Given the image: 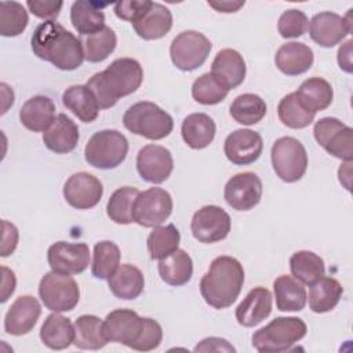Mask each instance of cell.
Masks as SVG:
<instances>
[{"instance_id":"obj_3","label":"cell","mask_w":353,"mask_h":353,"mask_svg":"<svg viewBox=\"0 0 353 353\" xmlns=\"http://www.w3.org/2000/svg\"><path fill=\"white\" fill-rule=\"evenodd\" d=\"M244 284L243 265L233 256H216L200 280V292L207 305L226 309L239 298Z\"/></svg>"},{"instance_id":"obj_38","label":"cell","mask_w":353,"mask_h":353,"mask_svg":"<svg viewBox=\"0 0 353 353\" xmlns=\"http://www.w3.org/2000/svg\"><path fill=\"white\" fill-rule=\"evenodd\" d=\"M268 112L265 101L256 94H241L236 97L230 105V116L234 121L243 125L259 123Z\"/></svg>"},{"instance_id":"obj_36","label":"cell","mask_w":353,"mask_h":353,"mask_svg":"<svg viewBox=\"0 0 353 353\" xmlns=\"http://www.w3.org/2000/svg\"><path fill=\"white\" fill-rule=\"evenodd\" d=\"M73 345L81 350L102 349L108 341L103 335L102 320L94 314H83L74 321Z\"/></svg>"},{"instance_id":"obj_15","label":"cell","mask_w":353,"mask_h":353,"mask_svg":"<svg viewBox=\"0 0 353 353\" xmlns=\"http://www.w3.org/2000/svg\"><path fill=\"white\" fill-rule=\"evenodd\" d=\"M262 181L251 172H239L233 175L225 185L223 199L229 207L237 211L252 210L262 199Z\"/></svg>"},{"instance_id":"obj_24","label":"cell","mask_w":353,"mask_h":353,"mask_svg":"<svg viewBox=\"0 0 353 353\" xmlns=\"http://www.w3.org/2000/svg\"><path fill=\"white\" fill-rule=\"evenodd\" d=\"M314 62L313 50L305 43L291 41L283 44L274 55L277 69L287 76H298L307 72Z\"/></svg>"},{"instance_id":"obj_46","label":"cell","mask_w":353,"mask_h":353,"mask_svg":"<svg viewBox=\"0 0 353 353\" xmlns=\"http://www.w3.org/2000/svg\"><path fill=\"white\" fill-rule=\"evenodd\" d=\"M309 19L306 14L301 10H287L284 11L277 22V30L283 39H296L307 32Z\"/></svg>"},{"instance_id":"obj_30","label":"cell","mask_w":353,"mask_h":353,"mask_svg":"<svg viewBox=\"0 0 353 353\" xmlns=\"http://www.w3.org/2000/svg\"><path fill=\"white\" fill-rule=\"evenodd\" d=\"M276 307L280 312H299L305 307L307 295L303 284L294 276L281 274L273 281Z\"/></svg>"},{"instance_id":"obj_29","label":"cell","mask_w":353,"mask_h":353,"mask_svg":"<svg viewBox=\"0 0 353 353\" xmlns=\"http://www.w3.org/2000/svg\"><path fill=\"white\" fill-rule=\"evenodd\" d=\"M132 28L143 40L161 39L172 28V14L165 6L153 1L150 10L139 21L134 22Z\"/></svg>"},{"instance_id":"obj_13","label":"cell","mask_w":353,"mask_h":353,"mask_svg":"<svg viewBox=\"0 0 353 353\" xmlns=\"http://www.w3.org/2000/svg\"><path fill=\"white\" fill-rule=\"evenodd\" d=\"M232 228L229 214L218 205H204L193 214L190 230L193 237L204 244L221 241L228 237Z\"/></svg>"},{"instance_id":"obj_8","label":"cell","mask_w":353,"mask_h":353,"mask_svg":"<svg viewBox=\"0 0 353 353\" xmlns=\"http://www.w3.org/2000/svg\"><path fill=\"white\" fill-rule=\"evenodd\" d=\"M39 296L51 312H70L79 303L80 288L70 274L51 270L39 283Z\"/></svg>"},{"instance_id":"obj_48","label":"cell","mask_w":353,"mask_h":353,"mask_svg":"<svg viewBox=\"0 0 353 353\" xmlns=\"http://www.w3.org/2000/svg\"><path fill=\"white\" fill-rule=\"evenodd\" d=\"M161 341H163L161 325L156 320H153L150 317H145V327H143L142 335L138 341L135 350H138V352L154 350L156 347H159Z\"/></svg>"},{"instance_id":"obj_55","label":"cell","mask_w":353,"mask_h":353,"mask_svg":"<svg viewBox=\"0 0 353 353\" xmlns=\"http://www.w3.org/2000/svg\"><path fill=\"white\" fill-rule=\"evenodd\" d=\"M0 87H1V97H3L1 114H4L7 112V109L10 106H12V103H14V92H12V88H10L6 83H1Z\"/></svg>"},{"instance_id":"obj_52","label":"cell","mask_w":353,"mask_h":353,"mask_svg":"<svg viewBox=\"0 0 353 353\" xmlns=\"http://www.w3.org/2000/svg\"><path fill=\"white\" fill-rule=\"evenodd\" d=\"M1 272H3V280H1V303L7 302V299L12 295V292L15 291V285H17V279H15V273L8 269L7 266H1Z\"/></svg>"},{"instance_id":"obj_33","label":"cell","mask_w":353,"mask_h":353,"mask_svg":"<svg viewBox=\"0 0 353 353\" xmlns=\"http://www.w3.org/2000/svg\"><path fill=\"white\" fill-rule=\"evenodd\" d=\"M160 279L172 287H181L190 281L193 274V261L185 250H175L168 256L159 261Z\"/></svg>"},{"instance_id":"obj_27","label":"cell","mask_w":353,"mask_h":353,"mask_svg":"<svg viewBox=\"0 0 353 353\" xmlns=\"http://www.w3.org/2000/svg\"><path fill=\"white\" fill-rule=\"evenodd\" d=\"M216 132L215 121L205 113L188 114L181 127L185 143L192 149H204L212 143Z\"/></svg>"},{"instance_id":"obj_39","label":"cell","mask_w":353,"mask_h":353,"mask_svg":"<svg viewBox=\"0 0 353 353\" xmlns=\"http://www.w3.org/2000/svg\"><path fill=\"white\" fill-rule=\"evenodd\" d=\"M120 266V248L114 241L102 240L95 244L92 252L91 273L95 279L108 280Z\"/></svg>"},{"instance_id":"obj_11","label":"cell","mask_w":353,"mask_h":353,"mask_svg":"<svg viewBox=\"0 0 353 353\" xmlns=\"http://www.w3.org/2000/svg\"><path fill=\"white\" fill-rule=\"evenodd\" d=\"M172 197L161 188H149L139 192L132 205V221L143 228L161 225L172 212Z\"/></svg>"},{"instance_id":"obj_25","label":"cell","mask_w":353,"mask_h":353,"mask_svg":"<svg viewBox=\"0 0 353 353\" xmlns=\"http://www.w3.org/2000/svg\"><path fill=\"white\" fill-rule=\"evenodd\" d=\"M55 119V103L50 97L34 95L19 110V120L25 128L33 132L46 131Z\"/></svg>"},{"instance_id":"obj_17","label":"cell","mask_w":353,"mask_h":353,"mask_svg":"<svg viewBox=\"0 0 353 353\" xmlns=\"http://www.w3.org/2000/svg\"><path fill=\"white\" fill-rule=\"evenodd\" d=\"M174 170L171 152L161 146L149 143L139 149L137 154V171L139 176L149 183L165 182Z\"/></svg>"},{"instance_id":"obj_20","label":"cell","mask_w":353,"mask_h":353,"mask_svg":"<svg viewBox=\"0 0 353 353\" xmlns=\"http://www.w3.org/2000/svg\"><path fill=\"white\" fill-rule=\"evenodd\" d=\"M41 314L39 301L32 295L17 298L4 317V330L10 335L21 336L33 330Z\"/></svg>"},{"instance_id":"obj_51","label":"cell","mask_w":353,"mask_h":353,"mask_svg":"<svg viewBox=\"0 0 353 353\" xmlns=\"http://www.w3.org/2000/svg\"><path fill=\"white\" fill-rule=\"evenodd\" d=\"M194 352H233L234 353L236 349L223 338L210 336L200 341L196 345Z\"/></svg>"},{"instance_id":"obj_4","label":"cell","mask_w":353,"mask_h":353,"mask_svg":"<svg viewBox=\"0 0 353 353\" xmlns=\"http://www.w3.org/2000/svg\"><path fill=\"white\" fill-rule=\"evenodd\" d=\"M123 124L130 132L152 141L163 139L174 130L172 117L149 101L131 105L123 116Z\"/></svg>"},{"instance_id":"obj_28","label":"cell","mask_w":353,"mask_h":353,"mask_svg":"<svg viewBox=\"0 0 353 353\" xmlns=\"http://www.w3.org/2000/svg\"><path fill=\"white\" fill-rule=\"evenodd\" d=\"M108 285L116 298L131 301L142 294L145 279L137 266L131 263H123L108 279Z\"/></svg>"},{"instance_id":"obj_40","label":"cell","mask_w":353,"mask_h":353,"mask_svg":"<svg viewBox=\"0 0 353 353\" xmlns=\"http://www.w3.org/2000/svg\"><path fill=\"white\" fill-rule=\"evenodd\" d=\"M277 116L288 128L301 130L310 125L316 114L302 105L295 92H291L280 99L277 105Z\"/></svg>"},{"instance_id":"obj_19","label":"cell","mask_w":353,"mask_h":353,"mask_svg":"<svg viewBox=\"0 0 353 353\" xmlns=\"http://www.w3.org/2000/svg\"><path fill=\"white\" fill-rule=\"evenodd\" d=\"M263 150V141L259 132L240 128L229 134L223 143L226 159L236 165H248L259 159Z\"/></svg>"},{"instance_id":"obj_43","label":"cell","mask_w":353,"mask_h":353,"mask_svg":"<svg viewBox=\"0 0 353 353\" xmlns=\"http://www.w3.org/2000/svg\"><path fill=\"white\" fill-rule=\"evenodd\" d=\"M139 190L131 186L116 189L106 204V214L114 223L128 225L132 221V205Z\"/></svg>"},{"instance_id":"obj_41","label":"cell","mask_w":353,"mask_h":353,"mask_svg":"<svg viewBox=\"0 0 353 353\" xmlns=\"http://www.w3.org/2000/svg\"><path fill=\"white\" fill-rule=\"evenodd\" d=\"M181 241V233L174 223L165 226H156L149 233L146 245L152 259H163L178 250Z\"/></svg>"},{"instance_id":"obj_32","label":"cell","mask_w":353,"mask_h":353,"mask_svg":"<svg viewBox=\"0 0 353 353\" xmlns=\"http://www.w3.org/2000/svg\"><path fill=\"white\" fill-rule=\"evenodd\" d=\"M62 103L83 123H92L99 114L98 102L85 84L68 87L62 94Z\"/></svg>"},{"instance_id":"obj_35","label":"cell","mask_w":353,"mask_h":353,"mask_svg":"<svg viewBox=\"0 0 353 353\" xmlns=\"http://www.w3.org/2000/svg\"><path fill=\"white\" fill-rule=\"evenodd\" d=\"M343 288L334 277L323 276L310 285L309 307L314 313L331 312L341 301Z\"/></svg>"},{"instance_id":"obj_18","label":"cell","mask_w":353,"mask_h":353,"mask_svg":"<svg viewBox=\"0 0 353 353\" xmlns=\"http://www.w3.org/2000/svg\"><path fill=\"white\" fill-rule=\"evenodd\" d=\"M102 194V182L95 175L84 171L70 175L63 185V197L76 210L95 207L101 201Z\"/></svg>"},{"instance_id":"obj_21","label":"cell","mask_w":353,"mask_h":353,"mask_svg":"<svg viewBox=\"0 0 353 353\" xmlns=\"http://www.w3.org/2000/svg\"><path fill=\"white\" fill-rule=\"evenodd\" d=\"M245 73V61L243 55L233 48L218 51L211 63V74L228 91L239 87L244 81Z\"/></svg>"},{"instance_id":"obj_44","label":"cell","mask_w":353,"mask_h":353,"mask_svg":"<svg viewBox=\"0 0 353 353\" xmlns=\"http://www.w3.org/2000/svg\"><path fill=\"white\" fill-rule=\"evenodd\" d=\"M29 23L25 7L18 1L0 3V34L4 37L19 36Z\"/></svg>"},{"instance_id":"obj_9","label":"cell","mask_w":353,"mask_h":353,"mask_svg":"<svg viewBox=\"0 0 353 353\" xmlns=\"http://www.w3.org/2000/svg\"><path fill=\"white\" fill-rule=\"evenodd\" d=\"M211 48V41L203 33L183 30L174 37L170 46V57L179 70L192 72L207 61Z\"/></svg>"},{"instance_id":"obj_50","label":"cell","mask_w":353,"mask_h":353,"mask_svg":"<svg viewBox=\"0 0 353 353\" xmlns=\"http://www.w3.org/2000/svg\"><path fill=\"white\" fill-rule=\"evenodd\" d=\"M1 228H3V236H1V256H8L11 255L18 244L19 233L15 225L10 223L8 221H1Z\"/></svg>"},{"instance_id":"obj_34","label":"cell","mask_w":353,"mask_h":353,"mask_svg":"<svg viewBox=\"0 0 353 353\" xmlns=\"http://www.w3.org/2000/svg\"><path fill=\"white\" fill-rule=\"evenodd\" d=\"M295 94L302 105L314 114L327 109L334 99V90L331 84L325 79L317 76L302 81Z\"/></svg>"},{"instance_id":"obj_6","label":"cell","mask_w":353,"mask_h":353,"mask_svg":"<svg viewBox=\"0 0 353 353\" xmlns=\"http://www.w3.org/2000/svg\"><path fill=\"white\" fill-rule=\"evenodd\" d=\"M128 153V141L117 130L95 132L84 148L85 161L99 170H112L120 165Z\"/></svg>"},{"instance_id":"obj_16","label":"cell","mask_w":353,"mask_h":353,"mask_svg":"<svg viewBox=\"0 0 353 353\" xmlns=\"http://www.w3.org/2000/svg\"><path fill=\"white\" fill-rule=\"evenodd\" d=\"M51 270L62 274L83 273L90 265V248L85 243L57 241L47 251Z\"/></svg>"},{"instance_id":"obj_1","label":"cell","mask_w":353,"mask_h":353,"mask_svg":"<svg viewBox=\"0 0 353 353\" xmlns=\"http://www.w3.org/2000/svg\"><path fill=\"white\" fill-rule=\"evenodd\" d=\"M33 54L59 70H74L84 61L81 40L55 21L40 23L30 39Z\"/></svg>"},{"instance_id":"obj_26","label":"cell","mask_w":353,"mask_h":353,"mask_svg":"<svg viewBox=\"0 0 353 353\" xmlns=\"http://www.w3.org/2000/svg\"><path fill=\"white\" fill-rule=\"evenodd\" d=\"M108 4L88 1V0H77L70 7V22L77 33L83 36H92L101 32L105 25V14L102 12V7Z\"/></svg>"},{"instance_id":"obj_42","label":"cell","mask_w":353,"mask_h":353,"mask_svg":"<svg viewBox=\"0 0 353 353\" xmlns=\"http://www.w3.org/2000/svg\"><path fill=\"white\" fill-rule=\"evenodd\" d=\"M83 51H84V59L92 63H98L105 61L116 48L117 37L112 28L105 26L101 32L92 34L80 37Z\"/></svg>"},{"instance_id":"obj_10","label":"cell","mask_w":353,"mask_h":353,"mask_svg":"<svg viewBox=\"0 0 353 353\" xmlns=\"http://www.w3.org/2000/svg\"><path fill=\"white\" fill-rule=\"evenodd\" d=\"M313 135L317 143L331 156L343 161L353 159V130L336 117H323L316 121Z\"/></svg>"},{"instance_id":"obj_14","label":"cell","mask_w":353,"mask_h":353,"mask_svg":"<svg viewBox=\"0 0 353 353\" xmlns=\"http://www.w3.org/2000/svg\"><path fill=\"white\" fill-rule=\"evenodd\" d=\"M352 10L345 17L331 11L316 14L309 22L310 39L324 48L339 44L352 32Z\"/></svg>"},{"instance_id":"obj_7","label":"cell","mask_w":353,"mask_h":353,"mask_svg":"<svg viewBox=\"0 0 353 353\" xmlns=\"http://www.w3.org/2000/svg\"><path fill=\"white\" fill-rule=\"evenodd\" d=\"M270 159L276 175L287 183L299 181L307 168L306 149L294 137L276 139L270 150Z\"/></svg>"},{"instance_id":"obj_47","label":"cell","mask_w":353,"mask_h":353,"mask_svg":"<svg viewBox=\"0 0 353 353\" xmlns=\"http://www.w3.org/2000/svg\"><path fill=\"white\" fill-rule=\"evenodd\" d=\"M152 3L149 0H121L114 3L113 11L117 18L134 23L150 10Z\"/></svg>"},{"instance_id":"obj_37","label":"cell","mask_w":353,"mask_h":353,"mask_svg":"<svg viewBox=\"0 0 353 353\" xmlns=\"http://www.w3.org/2000/svg\"><path fill=\"white\" fill-rule=\"evenodd\" d=\"M290 269L291 274L299 280L302 284L312 285L319 279H321L325 273L324 261L320 255L313 251L302 250L296 251L290 258Z\"/></svg>"},{"instance_id":"obj_22","label":"cell","mask_w":353,"mask_h":353,"mask_svg":"<svg viewBox=\"0 0 353 353\" xmlns=\"http://www.w3.org/2000/svg\"><path fill=\"white\" fill-rule=\"evenodd\" d=\"M273 298L268 288L255 287L236 307V320L243 327H255L272 313Z\"/></svg>"},{"instance_id":"obj_54","label":"cell","mask_w":353,"mask_h":353,"mask_svg":"<svg viewBox=\"0 0 353 353\" xmlns=\"http://www.w3.org/2000/svg\"><path fill=\"white\" fill-rule=\"evenodd\" d=\"M208 6L216 10L218 12H236L244 6V0L241 1H234V0H221V1H208Z\"/></svg>"},{"instance_id":"obj_12","label":"cell","mask_w":353,"mask_h":353,"mask_svg":"<svg viewBox=\"0 0 353 353\" xmlns=\"http://www.w3.org/2000/svg\"><path fill=\"white\" fill-rule=\"evenodd\" d=\"M145 327V317H141L131 309H116L102 321L103 335L108 342L125 345L130 349L137 347Z\"/></svg>"},{"instance_id":"obj_31","label":"cell","mask_w":353,"mask_h":353,"mask_svg":"<svg viewBox=\"0 0 353 353\" xmlns=\"http://www.w3.org/2000/svg\"><path fill=\"white\" fill-rule=\"evenodd\" d=\"M40 339L52 350H63L74 341V325L70 319L58 312L51 313L46 317L40 328Z\"/></svg>"},{"instance_id":"obj_53","label":"cell","mask_w":353,"mask_h":353,"mask_svg":"<svg viewBox=\"0 0 353 353\" xmlns=\"http://www.w3.org/2000/svg\"><path fill=\"white\" fill-rule=\"evenodd\" d=\"M338 65L346 73H352V40H346L338 50Z\"/></svg>"},{"instance_id":"obj_2","label":"cell","mask_w":353,"mask_h":353,"mask_svg":"<svg viewBox=\"0 0 353 353\" xmlns=\"http://www.w3.org/2000/svg\"><path fill=\"white\" fill-rule=\"evenodd\" d=\"M143 80L141 63L134 58H117L105 70L92 74L85 85L94 94L99 109H109L123 97L135 92Z\"/></svg>"},{"instance_id":"obj_49","label":"cell","mask_w":353,"mask_h":353,"mask_svg":"<svg viewBox=\"0 0 353 353\" xmlns=\"http://www.w3.org/2000/svg\"><path fill=\"white\" fill-rule=\"evenodd\" d=\"M26 6L34 17L46 19V21H54L59 15V11H61L63 3L62 1H47V0H44V1L28 0Z\"/></svg>"},{"instance_id":"obj_23","label":"cell","mask_w":353,"mask_h":353,"mask_svg":"<svg viewBox=\"0 0 353 353\" xmlns=\"http://www.w3.org/2000/svg\"><path fill=\"white\" fill-rule=\"evenodd\" d=\"M79 138L77 124L63 113L57 114L51 125L43 132V142L46 148L58 154L74 150Z\"/></svg>"},{"instance_id":"obj_5","label":"cell","mask_w":353,"mask_h":353,"mask_svg":"<svg viewBox=\"0 0 353 353\" xmlns=\"http://www.w3.org/2000/svg\"><path fill=\"white\" fill-rule=\"evenodd\" d=\"M307 332L299 317H276L252 335V346L261 353L287 352Z\"/></svg>"},{"instance_id":"obj_45","label":"cell","mask_w":353,"mask_h":353,"mask_svg":"<svg viewBox=\"0 0 353 353\" xmlns=\"http://www.w3.org/2000/svg\"><path fill=\"white\" fill-rule=\"evenodd\" d=\"M228 92L211 73L199 76L192 84V97L201 105H216L228 97Z\"/></svg>"}]
</instances>
